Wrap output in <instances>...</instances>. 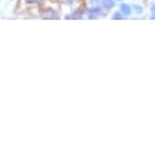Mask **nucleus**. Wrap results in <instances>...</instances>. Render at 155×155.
<instances>
[{"instance_id": "nucleus-12", "label": "nucleus", "mask_w": 155, "mask_h": 155, "mask_svg": "<svg viewBox=\"0 0 155 155\" xmlns=\"http://www.w3.org/2000/svg\"><path fill=\"white\" fill-rule=\"evenodd\" d=\"M115 2H117V3H121V2H124V0H115Z\"/></svg>"}, {"instance_id": "nucleus-8", "label": "nucleus", "mask_w": 155, "mask_h": 155, "mask_svg": "<svg viewBox=\"0 0 155 155\" xmlns=\"http://www.w3.org/2000/svg\"><path fill=\"white\" fill-rule=\"evenodd\" d=\"M46 0H23V3H26V5H30V6H37V5H41V3H44Z\"/></svg>"}, {"instance_id": "nucleus-13", "label": "nucleus", "mask_w": 155, "mask_h": 155, "mask_svg": "<svg viewBox=\"0 0 155 155\" xmlns=\"http://www.w3.org/2000/svg\"><path fill=\"white\" fill-rule=\"evenodd\" d=\"M3 2H6V0H0V3H3Z\"/></svg>"}, {"instance_id": "nucleus-6", "label": "nucleus", "mask_w": 155, "mask_h": 155, "mask_svg": "<svg viewBox=\"0 0 155 155\" xmlns=\"http://www.w3.org/2000/svg\"><path fill=\"white\" fill-rule=\"evenodd\" d=\"M131 7H132V14H135V16H142V14H144V12H145L144 6H142V5H138V3H134V5H131Z\"/></svg>"}, {"instance_id": "nucleus-7", "label": "nucleus", "mask_w": 155, "mask_h": 155, "mask_svg": "<svg viewBox=\"0 0 155 155\" xmlns=\"http://www.w3.org/2000/svg\"><path fill=\"white\" fill-rule=\"evenodd\" d=\"M63 5H66L68 6V7H75L77 5H80L81 3V0H60Z\"/></svg>"}, {"instance_id": "nucleus-11", "label": "nucleus", "mask_w": 155, "mask_h": 155, "mask_svg": "<svg viewBox=\"0 0 155 155\" xmlns=\"http://www.w3.org/2000/svg\"><path fill=\"white\" fill-rule=\"evenodd\" d=\"M150 16L151 19H155V3H151L150 6Z\"/></svg>"}, {"instance_id": "nucleus-10", "label": "nucleus", "mask_w": 155, "mask_h": 155, "mask_svg": "<svg viewBox=\"0 0 155 155\" xmlns=\"http://www.w3.org/2000/svg\"><path fill=\"white\" fill-rule=\"evenodd\" d=\"M100 5V0H87V7H98Z\"/></svg>"}, {"instance_id": "nucleus-1", "label": "nucleus", "mask_w": 155, "mask_h": 155, "mask_svg": "<svg viewBox=\"0 0 155 155\" xmlns=\"http://www.w3.org/2000/svg\"><path fill=\"white\" fill-rule=\"evenodd\" d=\"M107 12H104L103 7L98 6V7H87L84 10V17L88 20H98L101 17H105Z\"/></svg>"}, {"instance_id": "nucleus-14", "label": "nucleus", "mask_w": 155, "mask_h": 155, "mask_svg": "<svg viewBox=\"0 0 155 155\" xmlns=\"http://www.w3.org/2000/svg\"><path fill=\"white\" fill-rule=\"evenodd\" d=\"M132 2H134V0H132Z\"/></svg>"}, {"instance_id": "nucleus-9", "label": "nucleus", "mask_w": 155, "mask_h": 155, "mask_svg": "<svg viewBox=\"0 0 155 155\" xmlns=\"http://www.w3.org/2000/svg\"><path fill=\"white\" fill-rule=\"evenodd\" d=\"M111 19H114V20H121V19H124L122 17V14L118 12V9L117 10H113V13H111Z\"/></svg>"}, {"instance_id": "nucleus-4", "label": "nucleus", "mask_w": 155, "mask_h": 155, "mask_svg": "<svg viewBox=\"0 0 155 155\" xmlns=\"http://www.w3.org/2000/svg\"><path fill=\"white\" fill-rule=\"evenodd\" d=\"M64 19H67V20H80V19H84V10L73 9V10H70V13H67L66 16H64Z\"/></svg>"}, {"instance_id": "nucleus-5", "label": "nucleus", "mask_w": 155, "mask_h": 155, "mask_svg": "<svg viewBox=\"0 0 155 155\" xmlns=\"http://www.w3.org/2000/svg\"><path fill=\"white\" fill-rule=\"evenodd\" d=\"M100 5H101L104 12H113L117 2L115 0H100Z\"/></svg>"}, {"instance_id": "nucleus-3", "label": "nucleus", "mask_w": 155, "mask_h": 155, "mask_svg": "<svg viewBox=\"0 0 155 155\" xmlns=\"http://www.w3.org/2000/svg\"><path fill=\"white\" fill-rule=\"evenodd\" d=\"M118 12L122 14L124 19L127 17H131L132 16V7H131V3H125V2H121L120 6H118Z\"/></svg>"}, {"instance_id": "nucleus-2", "label": "nucleus", "mask_w": 155, "mask_h": 155, "mask_svg": "<svg viewBox=\"0 0 155 155\" xmlns=\"http://www.w3.org/2000/svg\"><path fill=\"white\" fill-rule=\"evenodd\" d=\"M41 17L43 19H50V20H56L60 19V12L58 9H54V7H44L41 10Z\"/></svg>"}]
</instances>
